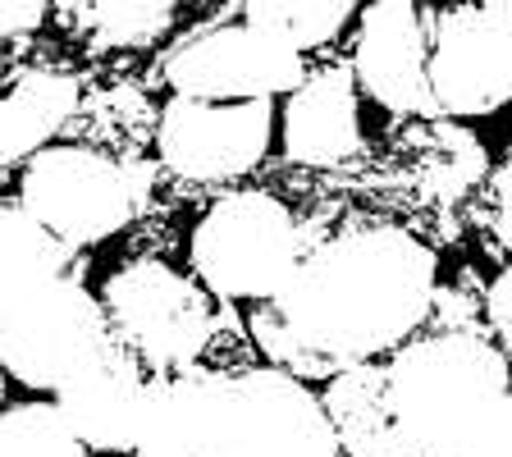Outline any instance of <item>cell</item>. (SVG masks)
I'll return each instance as SVG.
<instances>
[{
  "label": "cell",
  "instance_id": "5bb4252c",
  "mask_svg": "<svg viewBox=\"0 0 512 457\" xmlns=\"http://www.w3.org/2000/svg\"><path fill=\"white\" fill-rule=\"evenodd\" d=\"M78 96V78L60 69H28L14 78L0 110V160L10 170H23L32 156H42L46 142L78 110Z\"/></svg>",
  "mask_w": 512,
  "mask_h": 457
},
{
  "label": "cell",
  "instance_id": "5b68a950",
  "mask_svg": "<svg viewBox=\"0 0 512 457\" xmlns=\"http://www.w3.org/2000/svg\"><path fill=\"white\" fill-rule=\"evenodd\" d=\"M197 284L229 302H270L307 256V234L270 192H224L188 238Z\"/></svg>",
  "mask_w": 512,
  "mask_h": 457
},
{
  "label": "cell",
  "instance_id": "e0dca14e",
  "mask_svg": "<svg viewBox=\"0 0 512 457\" xmlns=\"http://www.w3.org/2000/svg\"><path fill=\"white\" fill-rule=\"evenodd\" d=\"M78 252L69 243L37 224L19 202L5 206L0 215V284H14V279H60L74 275Z\"/></svg>",
  "mask_w": 512,
  "mask_h": 457
},
{
  "label": "cell",
  "instance_id": "44dd1931",
  "mask_svg": "<svg viewBox=\"0 0 512 457\" xmlns=\"http://www.w3.org/2000/svg\"><path fill=\"white\" fill-rule=\"evenodd\" d=\"M490 229L494 243L512 256V160H503L490 179Z\"/></svg>",
  "mask_w": 512,
  "mask_h": 457
},
{
  "label": "cell",
  "instance_id": "ac0fdd59",
  "mask_svg": "<svg viewBox=\"0 0 512 457\" xmlns=\"http://www.w3.org/2000/svg\"><path fill=\"white\" fill-rule=\"evenodd\" d=\"M92 448L74 435L55 403H14L0 416V457H87Z\"/></svg>",
  "mask_w": 512,
  "mask_h": 457
},
{
  "label": "cell",
  "instance_id": "3957f363",
  "mask_svg": "<svg viewBox=\"0 0 512 457\" xmlns=\"http://www.w3.org/2000/svg\"><path fill=\"white\" fill-rule=\"evenodd\" d=\"M389 403L403 457H467L512 394L508 352L485 334L439 330L389 357Z\"/></svg>",
  "mask_w": 512,
  "mask_h": 457
},
{
  "label": "cell",
  "instance_id": "d6986e66",
  "mask_svg": "<svg viewBox=\"0 0 512 457\" xmlns=\"http://www.w3.org/2000/svg\"><path fill=\"white\" fill-rule=\"evenodd\" d=\"M87 19V32L96 37V46H151L156 37H165V28L174 23V5L165 0H115V5H83L78 10Z\"/></svg>",
  "mask_w": 512,
  "mask_h": 457
},
{
  "label": "cell",
  "instance_id": "9a60e30c",
  "mask_svg": "<svg viewBox=\"0 0 512 457\" xmlns=\"http://www.w3.org/2000/svg\"><path fill=\"white\" fill-rule=\"evenodd\" d=\"M330 426L339 435V448L348 457H403L394 426V403H389V366H352L334 375L320 394Z\"/></svg>",
  "mask_w": 512,
  "mask_h": 457
},
{
  "label": "cell",
  "instance_id": "7402d4cb",
  "mask_svg": "<svg viewBox=\"0 0 512 457\" xmlns=\"http://www.w3.org/2000/svg\"><path fill=\"white\" fill-rule=\"evenodd\" d=\"M467 457H512V394L490 412Z\"/></svg>",
  "mask_w": 512,
  "mask_h": 457
},
{
  "label": "cell",
  "instance_id": "52a82bcc",
  "mask_svg": "<svg viewBox=\"0 0 512 457\" xmlns=\"http://www.w3.org/2000/svg\"><path fill=\"white\" fill-rule=\"evenodd\" d=\"M110 330L124 343L151 380L202 366L215 330L211 298L165 261H128L101 288Z\"/></svg>",
  "mask_w": 512,
  "mask_h": 457
},
{
  "label": "cell",
  "instance_id": "277c9868",
  "mask_svg": "<svg viewBox=\"0 0 512 457\" xmlns=\"http://www.w3.org/2000/svg\"><path fill=\"white\" fill-rule=\"evenodd\" d=\"M110 343L106 302L92 298L78 275L0 284V362L23 389L60 394Z\"/></svg>",
  "mask_w": 512,
  "mask_h": 457
},
{
  "label": "cell",
  "instance_id": "4fadbf2b",
  "mask_svg": "<svg viewBox=\"0 0 512 457\" xmlns=\"http://www.w3.org/2000/svg\"><path fill=\"white\" fill-rule=\"evenodd\" d=\"M357 74L352 60H334L288 96L284 106V151L288 160L330 170L362 151V124H357Z\"/></svg>",
  "mask_w": 512,
  "mask_h": 457
},
{
  "label": "cell",
  "instance_id": "7a4b0ae2",
  "mask_svg": "<svg viewBox=\"0 0 512 457\" xmlns=\"http://www.w3.org/2000/svg\"><path fill=\"white\" fill-rule=\"evenodd\" d=\"M339 435L311 384L279 366H192L151 380L133 457H339Z\"/></svg>",
  "mask_w": 512,
  "mask_h": 457
},
{
  "label": "cell",
  "instance_id": "2e32d148",
  "mask_svg": "<svg viewBox=\"0 0 512 457\" xmlns=\"http://www.w3.org/2000/svg\"><path fill=\"white\" fill-rule=\"evenodd\" d=\"M352 14H357V5H348V0H252V5H243L247 28L266 32L270 42L298 55L330 46Z\"/></svg>",
  "mask_w": 512,
  "mask_h": 457
},
{
  "label": "cell",
  "instance_id": "9c48e42d",
  "mask_svg": "<svg viewBox=\"0 0 512 457\" xmlns=\"http://www.w3.org/2000/svg\"><path fill=\"white\" fill-rule=\"evenodd\" d=\"M275 138V101H188L170 96L156 124L160 165L192 183H234L261 165Z\"/></svg>",
  "mask_w": 512,
  "mask_h": 457
},
{
  "label": "cell",
  "instance_id": "cb8c5ba5",
  "mask_svg": "<svg viewBox=\"0 0 512 457\" xmlns=\"http://www.w3.org/2000/svg\"><path fill=\"white\" fill-rule=\"evenodd\" d=\"M485 5H490V10L499 14V19H503V23H508V28H512V0H485Z\"/></svg>",
  "mask_w": 512,
  "mask_h": 457
},
{
  "label": "cell",
  "instance_id": "30bf717a",
  "mask_svg": "<svg viewBox=\"0 0 512 457\" xmlns=\"http://www.w3.org/2000/svg\"><path fill=\"white\" fill-rule=\"evenodd\" d=\"M430 87L444 115L476 119L512 106V28L490 5L435 10Z\"/></svg>",
  "mask_w": 512,
  "mask_h": 457
},
{
  "label": "cell",
  "instance_id": "603a6c76",
  "mask_svg": "<svg viewBox=\"0 0 512 457\" xmlns=\"http://www.w3.org/2000/svg\"><path fill=\"white\" fill-rule=\"evenodd\" d=\"M42 19H46L42 0H10V5L0 10V28H5V37H10V42L32 37V32L42 28Z\"/></svg>",
  "mask_w": 512,
  "mask_h": 457
},
{
  "label": "cell",
  "instance_id": "6da1fadb",
  "mask_svg": "<svg viewBox=\"0 0 512 457\" xmlns=\"http://www.w3.org/2000/svg\"><path fill=\"white\" fill-rule=\"evenodd\" d=\"M435 252L398 224H348L307 243L302 266L252 311L261 357L298 380L330 384L352 366L407 348L439 298Z\"/></svg>",
  "mask_w": 512,
  "mask_h": 457
},
{
  "label": "cell",
  "instance_id": "7c38bea8",
  "mask_svg": "<svg viewBox=\"0 0 512 457\" xmlns=\"http://www.w3.org/2000/svg\"><path fill=\"white\" fill-rule=\"evenodd\" d=\"M147 394H151L147 366L115 339L96 362H87L55 394V407H60L64 421L74 426V435L92 453H138Z\"/></svg>",
  "mask_w": 512,
  "mask_h": 457
},
{
  "label": "cell",
  "instance_id": "8992f818",
  "mask_svg": "<svg viewBox=\"0 0 512 457\" xmlns=\"http://www.w3.org/2000/svg\"><path fill=\"white\" fill-rule=\"evenodd\" d=\"M147 160H115L92 147H46L23 165L14 202L74 252L119 234L151 197Z\"/></svg>",
  "mask_w": 512,
  "mask_h": 457
},
{
  "label": "cell",
  "instance_id": "ba28073f",
  "mask_svg": "<svg viewBox=\"0 0 512 457\" xmlns=\"http://www.w3.org/2000/svg\"><path fill=\"white\" fill-rule=\"evenodd\" d=\"M165 83L188 101H275L307 83V64L298 51L270 42L247 23H197L160 55Z\"/></svg>",
  "mask_w": 512,
  "mask_h": 457
},
{
  "label": "cell",
  "instance_id": "8fae6325",
  "mask_svg": "<svg viewBox=\"0 0 512 457\" xmlns=\"http://www.w3.org/2000/svg\"><path fill=\"white\" fill-rule=\"evenodd\" d=\"M430 32H435V10L407 0H375L362 10L352 74L375 106L412 119L444 115L430 87Z\"/></svg>",
  "mask_w": 512,
  "mask_h": 457
},
{
  "label": "cell",
  "instance_id": "ffe728a7",
  "mask_svg": "<svg viewBox=\"0 0 512 457\" xmlns=\"http://www.w3.org/2000/svg\"><path fill=\"white\" fill-rule=\"evenodd\" d=\"M485 320H490V334L512 362V261L494 275L490 293H485Z\"/></svg>",
  "mask_w": 512,
  "mask_h": 457
}]
</instances>
